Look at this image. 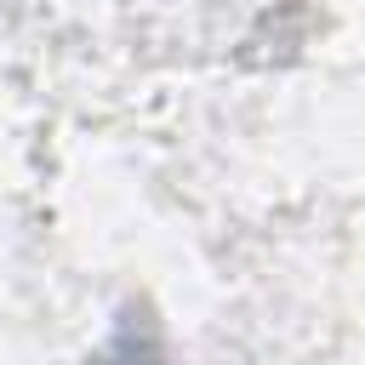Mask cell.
Masks as SVG:
<instances>
[{"label":"cell","instance_id":"6da1fadb","mask_svg":"<svg viewBox=\"0 0 365 365\" xmlns=\"http://www.w3.org/2000/svg\"><path fill=\"white\" fill-rule=\"evenodd\" d=\"M97 365H177V359H171L160 325H154L143 308H125V314L114 319V331H108Z\"/></svg>","mask_w":365,"mask_h":365}]
</instances>
